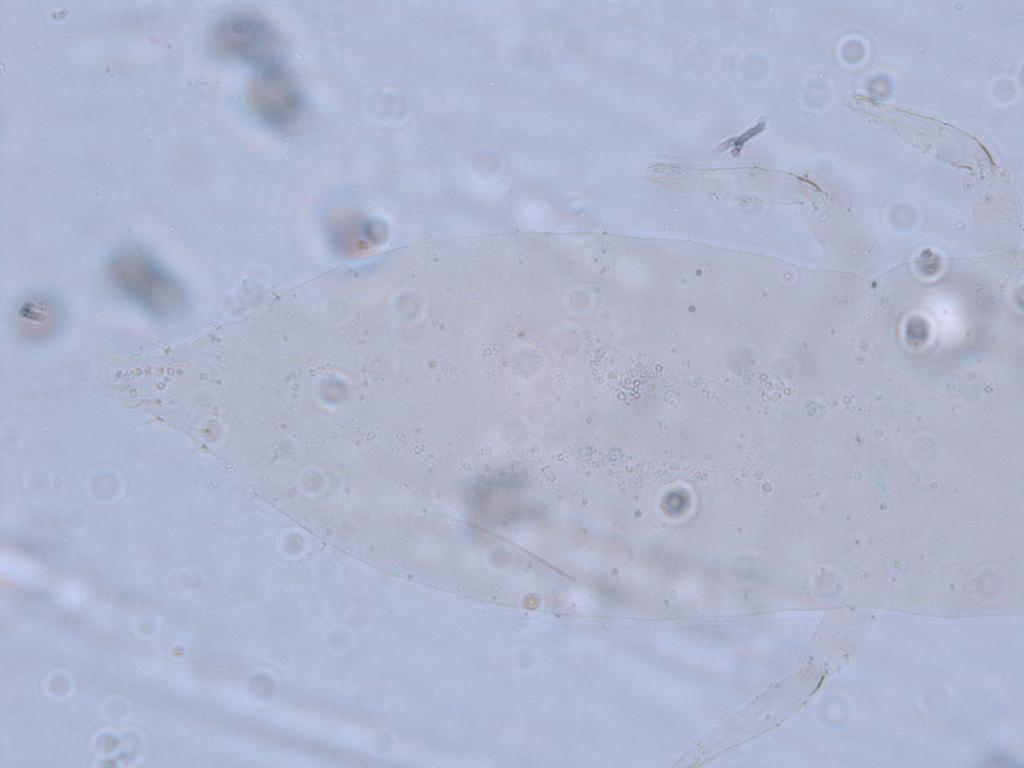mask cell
<instances>
[{
	"instance_id": "1",
	"label": "cell",
	"mask_w": 1024,
	"mask_h": 768,
	"mask_svg": "<svg viewBox=\"0 0 1024 768\" xmlns=\"http://www.w3.org/2000/svg\"><path fill=\"white\" fill-rule=\"evenodd\" d=\"M786 687L775 684L733 714L684 754L676 766H699L773 729L787 715Z\"/></svg>"
},
{
	"instance_id": "2",
	"label": "cell",
	"mask_w": 1024,
	"mask_h": 768,
	"mask_svg": "<svg viewBox=\"0 0 1024 768\" xmlns=\"http://www.w3.org/2000/svg\"><path fill=\"white\" fill-rule=\"evenodd\" d=\"M212 42L220 54L251 64L258 71L282 65L276 33L262 18L252 14L232 13L223 17L213 30Z\"/></svg>"
},
{
	"instance_id": "3",
	"label": "cell",
	"mask_w": 1024,
	"mask_h": 768,
	"mask_svg": "<svg viewBox=\"0 0 1024 768\" xmlns=\"http://www.w3.org/2000/svg\"><path fill=\"white\" fill-rule=\"evenodd\" d=\"M249 97L258 117L272 127L288 126L303 109L302 96L283 65L258 71Z\"/></svg>"
}]
</instances>
